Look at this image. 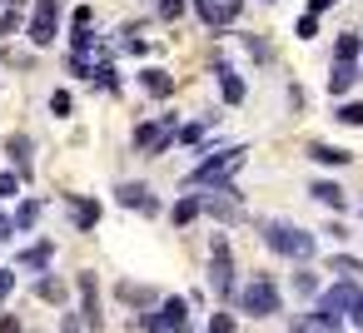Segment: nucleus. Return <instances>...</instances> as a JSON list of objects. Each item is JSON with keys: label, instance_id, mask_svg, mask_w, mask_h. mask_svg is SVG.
<instances>
[{"label": "nucleus", "instance_id": "12", "mask_svg": "<svg viewBox=\"0 0 363 333\" xmlns=\"http://www.w3.org/2000/svg\"><path fill=\"white\" fill-rule=\"evenodd\" d=\"M115 298H120L125 308L145 313V308H155V303H160V288H145V283H120V288H115Z\"/></svg>", "mask_w": 363, "mask_h": 333}, {"label": "nucleus", "instance_id": "3", "mask_svg": "<svg viewBox=\"0 0 363 333\" xmlns=\"http://www.w3.org/2000/svg\"><path fill=\"white\" fill-rule=\"evenodd\" d=\"M234 308L244 318H274V313H284V293H279L274 273H249V283H239V293H234Z\"/></svg>", "mask_w": 363, "mask_h": 333}, {"label": "nucleus", "instance_id": "42", "mask_svg": "<svg viewBox=\"0 0 363 333\" xmlns=\"http://www.w3.org/2000/svg\"><path fill=\"white\" fill-rule=\"evenodd\" d=\"M348 323H353V328H363V293H358V303L348 308Z\"/></svg>", "mask_w": 363, "mask_h": 333}, {"label": "nucleus", "instance_id": "27", "mask_svg": "<svg viewBox=\"0 0 363 333\" xmlns=\"http://www.w3.org/2000/svg\"><path fill=\"white\" fill-rule=\"evenodd\" d=\"M333 120L348 125V130H358V125H363V100H343V105L333 110Z\"/></svg>", "mask_w": 363, "mask_h": 333}, {"label": "nucleus", "instance_id": "16", "mask_svg": "<svg viewBox=\"0 0 363 333\" xmlns=\"http://www.w3.org/2000/svg\"><path fill=\"white\" fill-rule=\"evenodd\" d=\"M50 259H55V244L50 239H40V244H30V249H21V269H50Z\"/></svg>", "mask_w": 363, "mask_h": 333}, {"label": "nucleus", "instance_id": "19", "mask_svg": "<svg viewBox=\"0 0 363 333\" xmlns=\"http://www.w3.org/2000/svg\"><path fill=\"white\" fill-rule=\"evenodd\" d=\"M40 209H45L40 199H26V204H21V209L11 214V224H16V234H30V229L40 224Z\"/></svg>", "mask_w": 363, "mask_h": 333}, {"label": "nucleus", "instance_id": "9", "mask_svg": "<svg viewBox=\"0 0 363 333\" xmlns=\"http://www.w3.org/2000/svg\"><path fill=\"white\" fill-rule=\"evenodd\" d=\"M184 6L204 21V26H214V30H229L234 21H239V11H244V0H184Z\"/></svg>", "mask_w": 363, "mask_h": 333}, {"label": "nucleus", "instance_id": "29", "mask_svg": "<svg viewBox=\"0 0 363 333\" xmlns=\"http://www.w3.org/2000/svg\"><path fill=\"white\" fill-rule=\"evenodd\" d=\"M95 80L110 90V95H120V75H115V65H110V55H100L95 60Z\"/></svg>", "mask_w": 363, "mask_h": 333}, {"label": "nucleus", "instance_id": "32", "mask_svg": "<svg viewBox=\"0 0 363 333\" xmlns=\"http://www.w3.org/2000/svg\"><path fill=\"white\" fill-rule=\"evenodd\" d=\"M294 35H298V40H313V35H318V16H308V11H303V16H298V26H294Z\"/></svg>", "mask_w": 363, "mask_h": 333}, {"label": "nucleus", "instance_id": "21", "mask_svg": "<svg viewBox=\"0 0 363 333\" xmlns=\"http://www.w3.org/2000/svg\"><path fill=\"white\" fill-rule=\"evenodd\" d=\"M219 125V115H204V120H194V125H179V135L174 140H184V145H204V135Z\"/></svg>", "mask_w": 363, "mask_h": 333}, {"label": "nucleus", "instance_id": "31", "mask_svg": "<svg viewBox=\"0 0 363 333\" xmlns=\"http://www.w3.org/2000/svg\"><path fill=\"white\" fill-rule=\"evenodd\" d=\"M209 333H239V313H229V308L209 313Z\"/></svg>", "mask_w": 363, "mask_h": 333}, {"label": "nucleus", "instance_id": "10", "mask_svg": "<svg viewBox=\"0 0 363 333\" xmlns=\"http://www.w3.org/2000/svg\"><path fill=\"white\" fill-rule=\"evenodd\" d=\"M214 75H219V90H224V105H244L249 100V85H244V75L224 60V55H214Z\"/></svg>", "mask_w": 363, "mask_h": 333}, {"label": "nucleus", "instance_id": "35", "mask_svg": "<svg viewBox=\"0 0 363 333\" xmlns=\"http://www.w3.org/2000/svg\"><path fill=\"white\" fill-rule=\"evenodd\" d=\"M189 6H184V0H160V21H179Z\"/></svg>", "mask_w": 363, "mask_h": 333}, {"label": "nucleus", "instance_id": "20", "mask_svg": "<svg viewBox=\"0 0 363 333\" xmlns=\"http://www.w3.org/2000/svg\"><path fill=\"white\" fill-rule=\"evenodd\" d=\"M358 85V65H333V75H328V95H348Z\"/></svg>", "mask_w": 363, "mask_h": 333}, {"label": "nucleus", "instance_id": "44", "mask_svg": "<svg viewBox=\"0 0 363 333\" xmlns=\"http://www.w3.org/2000/svg\"><path fill=\"white\" fill-rule=\"evenodd\" d=\"M0 333H26V328H21V323H16L11 313H0Z\"/></svg>", "mask_w": 363, "mask_h": 333}, {"label": "nucleus", "instance_id": "4", "mask_svg": "<svg viewBox=\"0 0 363 333\" xmlns=\"http://www.w3.org/2000/svg\"><path fill=\"white\" fill-rule=\"evenodd\" d=\"M239 269H234V249H229V234H214L209 239V288L224 298V303H234V293H239V278H234Z\"/></svg>", "mask_w": 363, "mask_h": 333}, {"label": "nucleus", "instance_id": "17", "mask_svg": "<svg viewBox=\"0 0 363 333\" xmlns=\"http://www.w3.org/2000/svg\"><path fill=\"white\" fill-rule=\"evenodd\" d=\"M358 55H363V40H358L353 30L333 40V65H358Z\"/></svg>", "mask_w": 363, "mask_h": 333}, {"label": "nucleus", "instance_id": "2", "mask_svg": "<svg viewBox=\"0 0 363 333\" xmlns=\"http://www.w3.org/2000/svg\"><path fill=\"white\" fill-rule=\"evenodd\" d=\"M264 234V249L279 254V259H294V264H308L318 254V234H308L303 224H289V219H264L259 224Z\"/></svg>", "mask_w": 363, "mask_h": 333}, {"label": "nucleus", "instance_id": "14", "mask_svg": "<svg viewBox=\"0 0 363 333\" xmlns=\"http://www.w3.org/2000/svg\"><path fill=\"white\" fill-rule=\"evenodd\" d=\"M140 85H145V95H155V100H169V95H174V75H169V70H155V65L140 70Z\"/></svg>", "mask_w": 363, "mask_h": 333}, {"label": "nucleus", "instance_id": "15", "mask_svg": "<svg viewBox=\"0 0 363 333\" xmlns=\"http://www.w3.org/2000/svg\"><path fill=\"white\" fill-rule=\"evenodd\" d=\"M308 199H318V204H328V209H348V199H343V189H338L333 179H313V184H308Z\"/></svg>", "mask_w": 363, "mask_h": 333}, {"label": "nucleus", "instance_id": "18", "mask_svg": "<svg viewBox=\"0 0 363 333\" xmlns=\"http://www.w3.org/2000/svg\"><path fill=\"white\" fill-rule=\"evenodd\" d=\"M308 159H313V164H333V169H338V164H348L353 154H348V149H338V145H318V140H313V145H308Z\"/></svg>", "mask_w": 363, "mask_h": 333}, {"label": "nucleus", "instance_id": "33", "mask_svg": "<svg viewBox=\"0 0 363 333\" xmlns=\"http://www.w3.org/2000/svg\"><path fill=\"white\" fill-rule=\"evenodd\" d=\"M70 110H75V100H70V90H55V95H50V115H60V120H65Z\"/></svg>", "mask_w": 363, "mask_h": 333}, {"label": "nucleus", "instance_id": "22", "mask_svg": "<svg viewBox=\"0 0 363 333\" xmlns=\"http://www.w3.org/2000/svg\"><path fill=\"white\" fill-rule=\"evenodd\" d=\"M239 45H244V50H249L259 65H269V60H274V45H269L264 35H249V30H239Z\"/></svg>", "mask_w": 363, "mask_h": 333}, {"label": "nucleus", "instance_id": "5", "mask_svg": "<svg viewBox=\"0 0 363 333\" xmlns=\"http://www.w3.org/2000/svg\"><path fill=\"white\" fill-rule=\"evenodd\" d=\"M145 333H179L184 323H189V298H179V293H164L155 308H145L140 318H135Z\"/></svg>", "mask_w": 363, "mask_h": 333}, {"label": "nucleus", "instance_id": "30", "mask_svg": "<svg viewBox=\"0 0 363 333\" xmlns=\"http://www.w3.org/2000/svg\"><path fill=\"white\" fill-rule=\"evenodd\" d=\"M294 293H298V298H318V273H313V269H298V273H294Z\"/></svg>", "mask_w": 363, "mask_h": 333}, {"label": "nucleus", "instance_id": "23", "mask_svg": "<svg viewBox=\"0 0 363 333\" xmlns=\"http://www.w3.org/2000/svg\"><path fill=\"white\" fill-rule=\"evenodd\" d=\"M35 298H45V303H65V283H60L55 273H40V278H35Z\"/></svg>", "mask_w": 363, "mask_h": 333}, {"label": "nucleus", "instance_id": "43", "mask_svg": "<svg viewBox=\"0 0 363 333\" xmlns=\"http://www.w3.org/2000/svg\"><path fill=\"white\" fill-rule=\"evenodd\" d=\"M11 288H16V273H11V269H0V298H6Z\"/></svg>", "mask_w": 363, "mask_h": 333}, {"label": "nucleus", "instance_id": "38", "mask_svg": "<svg viewBox=\"0 0 363 333\" xmlns=\"http://www.w3.org/2000/svg\"><path fill=\"white\" fill-rule=\"evenodd\" d=\"M35 16H40V21H55V16H60V0H35Z\"/></svg>", "mask_w": 363, "mask_h": 333}, {"label": "nucleus", "instance_id": "24", "mask_svg": "<svg viewBox=\"0 0 363 333\" xmlns=\"http://www.w3.org/2000/svg\"><path fill=\"white\" fill-rule=\"evenodd\" d=\"M328 269H333V273H343V278H353V283H363V259H353V254H333V259H328Z\"/></svg>", "mask_w": 363, "mask_h": 333}, {"label": "nucleus", "instance_id": "45", "mask_svg": "<svg viewBox=\"0 0 363 333\" xmlns=\"http://www.w3.org/2000/svg\"><path fill=\"white\" fill-rule=\"evenodd\" d=\"M328 6H338V0H308V16H323Z\"/></svg>", "mask_w": 363, "mask_h": 333}, {"label": "nucleus", "instance_id": "41", "mask_svg": "<svg viewBox=\"0 0 363 333\" xmlns=\"http://www.w3.org/2000/svg\"><path fill=\"white\" fill-rule=\"evenodd\" d=\"M60 333H80V313H65L60 318Z\"/></svg>", "mask_w": 363, "mask_h": 333}, {"label": "nucleus", "instance_id": "25", "mask_svg": "<svg viewBox=\"0 0 363 333\" xmlns=\"http://www.w3.org/2000/svg\"><path fill=\"white\" fill-rule=\"evenodd\" d=\"M90 50H95V30L90 26H70V55H85L90 60Z\"/></svg>", "mask_w": 363, "mask_h": 333}, {"label": "nucleus", "instance_id": "26", "mask_svg": "<svg viewBox=\"0 0 363 333\" xmlns=\"http://www.w3.org/2000/svg\"><path fill=\"white\" fill-rule=\"evenodd\" d=\"M194 219H199V199H194V194H184V199L169 209V224H179V229H184V224H194Z\"/></svg>", "mask_w": 363, "mask_h": 333}, {"label": "nucleus", "instance_id": "46", "mask_svg": "<svg viewBox=\"0 0 363 333\" xmlns=\"http://www.w3.org/2000/svg\"><path fill=\"white\" fill-rule=\"evenodd\" d=\"M6 6H26V0H6Z\"/></svg>", "mask_w": 363, "mask_h": 333}, {"label": "nucleus", "instance_id": "39", "mask_svg": "<svg viewBox=\"0 0 363 333\" xmlns=\"http://www.w3.org/2000/svg\"><path fill=\"white\" fill-rule=\"evenodd\" d=\"M21 30V16L16 11H0V35H16Z\"/></svg>", "mask_w": 363, "mask_h": 333}, {"label": "nucleus", "instance_id": "36", "mask_svg": "<svg viewBox=\"0 0 363 333\" xmlns=\"http://www.w3.org/2000/svg\"><path fill=\"white\" fill-rule=\"evenodd\" d=\"M16 189H21V179H16L11 169H0V204H6V199H11Z\"/></svg>", "mask_w": 363, "mask_h": 333}, {"label": "nucleus", "instance_id": "34", "mask_svg": "<svg viewBox=\"0 0 363 333\" xmlns=\"http://www.w3.org/2000/svg\"><path fill=\"white\" fill-rule=\"evenodd\" d=\"M70 75H75V80H95V65H90L85 55H70Z\"/></svg>", "mask_w": 363, "mask_h": 333}, {"label": "nucleus", "instance_id": "11", "mask_svg": "<svg viewBox=\"0 0 363 333\" xmlns=\"http://www.w3.org/2000/svg\"><path fill=\"white\" fill-rule=\"evenodd\" d=\"M6 154H11V164H16L11 174L26 184L30 169H35V140H30V135H11V140H6Z\"/></svg>", "mask_w": 363, "mask_h": 333}, {"label": "nucleus", "instance_id": "7", "mask_svg": "<svg viewBox=\"0 0 363 333\" xmlns=\"http://www.w3.org/2000/svg\"><path fill=\"white\" fill-rule=\"evenodd\" d=\"M115 204H120V209H135V214H145V219H160V214H164V199H160L150 184H140V179H120V184H115Z\"/></svg>", "mask_w": 363, "mask_h": 333}, {"label": "nucleus", "instance_id": "8", "mask_svg": "<svg viewBox=\"0 0 363 333\" xmlns=\"http://www.w3.org/2000/svg\"><path fill=\"white\" fill-rule=\"evenodd\" d=\"M75 288H80V318H85V328L100 333V328H105V313H100V278H95L90 269H80V273H75Z\"/></svg>", "mask_w": 363, "mask_h": 333}, {"label": "nucleus", "instance_id": "37", "mask_svg": "<svg viewBox=\"0 0 363 333\" xmlns=\"http://www.w3.org/2000/svg\"><path fill=\"white\" fill-rule=\"evenodd\" d=\"M289 333H323V328H318V323H313V318H308V313H298V318H294V323H289Z\"/></svg>", "mask_w": 363, "mask_h": 333}, {"label": "nucleus", "instance_id": "6", "mask_svg": "<svg viewBox=\"0 0 363 333\" xmlns=\"http://www.w3.org/2000/svg\"><path fill=\"white\" fill-rule=\"evenodd\" d=\"M199 219H219V224H239L244 219V199L234 184H219V189H199Z\"/></svg>", "mask_w": 363, "mask_h": 333}, {"label": "nucleus", "instance_id": "13", "mask_svg": "<svg viewBox=\"0 0 363 333\" xmlns=\"http://www.w3.org/2000/svg\"><path fill=\"white\" fill-rule=\"evenodd\" d=\"M65 204H70V224H75V229H95V224H100V204H95L90 194H70Z\"/></svg>", "mask_w": 363, "mask_h": 333}, {"label": "nucleus", "instance_id": "40", "mask_svg": "<svg viewBox=\"0 0 363 333\" xmlns=\"http://www.w3.org/2000/svg\"><path fill=\"white\" fill-rule=\"evenodd\" d=\"M16 239V224H11V214H0V244H11Z\"/></svg>", "mask_w": 363, "mask_h": 333}, {"label": "nucleus", "instance_id": "28", "mask_svg": "<svg viewBox=\"0 0 363 333\" xmlns=\"http://www.w3.org/2000/svg\"><path fill=\"white\" fill-rule=\"evenodd\" d=\"M30 45H40V50L55 45V21H40V16H35V21H30Z\"/></svg>", "mask_w": 363, "mask_h": 333}, {"label": "nucleus", "instance_id": "1", "mask_svg": "<svg viewBox=\"0 0 363 333\" xmlns=\"http://www.w3.org/2000/svg\"><path fill=\"white\" fill-rule=\"evenodd\" d=\"M244 159H249V145L209 149V154H199V164L184 174V184H189V189H219V184H229V179L244 169Z\"/></svg>", "mask_w": 363, "mask_h": 333}]
</instances>
